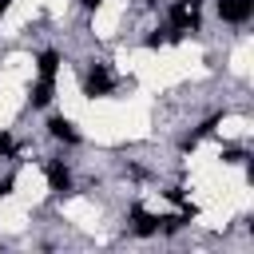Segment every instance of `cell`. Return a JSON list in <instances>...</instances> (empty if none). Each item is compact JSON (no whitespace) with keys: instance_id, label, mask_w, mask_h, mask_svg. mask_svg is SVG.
Wrapping results in <instances>:
<instances>
[{"instance_id":"7","label":"cell","mask_w":254,"mask_h":254,"mask_svg":"<svg viewBox=\"0 0 254 254\" xmlns=\"http://www.w3.org/2000/svg\"><path fill=\"white\" fill-rule=\"evenodd\" d=\"M52 103V75H40V83L32 87V107H48Z\"/></svg>"},{"instance_id":"10","label":"cell","mask_w":254,"mask_h":254,"mask_svg":"<svg viewBox=\"0 0 254 254\" xmlns=\"http://www.w3.org/2000/svg\"><path fill=\"white\" fill-rule=\"evenodd\" d=\"M12 183H16V179H12V175H8V179H4V183H0V198H4V194H8V190H12Z\"/></svg>"},{"instance_id":"1","label":"cell","mask_w":254,"mask_h":254,"mask_svg":"<svg viewBox=\"0 0 254 254\" xmlns=\"http://www.w3.org/2000/svg\"><path fill=\"white\" fill-rule=\"evenodd\" d=\"M171 28L183 36V32H190V28H198V8H194V0H175V8H171Z\"/></svg>"},{"instance_id":"11","label":"cell","mask_w":254,"mask_h":254,"mask_svg":"<svg viewBox=\"0 0 254 254\" xmlns=\"http://www.w3.org/2000/svg\"><path fill=\"white\" fill-rule=\"evenodd\" d=\"M79 4H83V8H99L103 0H79Z\"/></svg>"},{"instance_id":"9","label":"cell","mask_w":254,"mask_h":254,"mask_svg":"<svg viewBox=\"0 0 254 254\" xmlns=\"http://www.w3.org/2000/svg\"><path fill=\"white\" fill-rule=\"evenodd\" d=\"M0 155H12V139L8 135H0Z\"/></svg>"},{"instance_id":"6","label":"cell","mask_w":254,"mask_h":254,"mask_svg":"<svg viewBox=\"0 0 254 254\" xmlns=\"http://www.w3.org/2000/svg\"><path fill=\"white\" fill-rule=\"evenodd\" d=\"M131 222H135V234H155V230H159V218H155V214H147L143 206H135V210H131Z\"/></svg>"},{"instance_id":"3","label":"cell","mask_w":254,"mask_h":254,"mask_svg":"<svg viewBox=\"0 0 254 254\" xmlns=\"http://www.w3.org/2000/svg\"><path fill=\"white\" fill-rule=\"evenodd\" d=\"M107 91H111V75H107V67H99V64H95V67L83 75V95H91V99H95V95H107Z\"/></svg>"},{"instance_id":"5","label":"cell","mask_w":254,"mask_h":254,"mask_svg":"<svg viewBox=\"0 0 254 254\" xmlns=\"http://www.w3.org/2000/svg\"><path fill=\"white\" fill-rule=\"evenodd\" d=\"M48 183H52V190L56 194H64L67 187H71V175H67V167L56 159V163H48Z\"/></svg>"},{"instance_id":"12","label":"cell","mask_w":254,"mask_h":254,"mask_svg":"<svg viewBox=\"0 0 254 254\" xmlns=\"http://www.w3.org/2000/svg\"><path fill=\"white\" fill-rule=\"evenodd\" d=\"M8 4H12V0H0V12H4V8H8Z\"/></svg>"},{"instance_id":"4","label":"cell","mask_w":254,"mask_h":254,"mask_svg":"<svg viewBox=\"0 0 254 254\" xmlns=\"http://www.w3.org/2000/svg\"><path fill=\"white\" fill-rule=\"evenodd\" d=\"M48 131H52L56 139H64V143H79V131H75L64 115H52V119H48Z\"/></svg>"},{"instance_id":"2","label":"cell","mask_w":254,"mask_h":254,"mask_svg":"<svg viewBox=\"0 0 254 254\" xmlns=\"http://www.w3.org/2000/svg\"><path fill=\"white\" fill-rule=\"evenodd\" d=\"M254 12V0H218V16L226 24H246Z\"/></svg>"},{"instance_id":"8","label":"cell","mask_w":254,"mask_h":254,"mask_svg":"<svg viewBox=\"0 0 254 254\" xmlns=\"http://www.w3.org/2000/svg\"><path fill=\"white\" fill-rule=\"evenodd\" d=\"M56 64H60V56H56V52H44V56H40V75H52V79H56Z\"/></svg>"},{"instance_id":"13","label":"cell","mask_w":254,"mask_h":254,"mask_svg":"<svg viewBox=\"0 0 254 254\" xmlns=\"http://www.w3.org/2000/svg\"><path fill=\"white\" fill-rule=\"evenodd\" d=\"M143 4H151V0H143Z\"/></svg>"}]
</instances>
